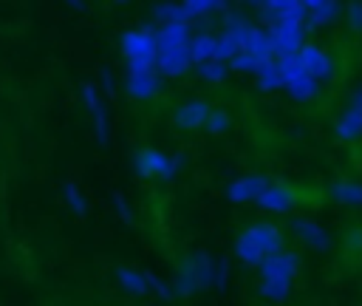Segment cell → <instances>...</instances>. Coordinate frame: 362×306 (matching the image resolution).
Wrapping results in <instances>:
<instances>
[{"mask_svg": "<svg viewBox=\"0 0 362 306\" xmlns=\"http://www.w3.org/2000/svg\"><path fill=\"white\" fill-rule=\"evenodd\" d=\"M173 295L175 298H189L198 289L215 286V261L206 252H192L175 272L173 278Z\"/></svg>", "mask_w": 362, "mask_h": 306, "instance_id": "obj_1", "label": "cell"}, {"mask_svg": "<svg viewBox=\"0 0 362 306\" xmlns=\"http://www.w3.org/2000/svg\"><path fill=\"white\" fill-rule=\"evenodd\" d=\"M122 54L127 60V71L156 68V28H133L122 34Z\"/></svg>", "mask_w": 362, "mask_h": 306, "instance_id": "obj_2", "label": "cell"}, {"mask_svg": "<svg viewBox=\"0 0 362 306\" xmlns=\"http://www.w3.org/2000/svg\"><path fill=\"white\" fill-rule=\"evenodd\" d=\"M181 164H184L181 153L170 156V153L156 150V147H141L133 153V170L141 178H173Z\"/></svg>", "mask_w": 362, "mask_h": 306, "instance_id": "obj_3", "label": "cell"}, {"mask_svg": "<svg viewBox=\"0 0 362 306\" xmlns=\"http://www.w3.org/2000/svg\"><path fill=\"white\" fill-rule=\"evenodd\" d=\"M82 102H85V110L93 122V133L99 139V144H107L110 133H107V110H105V102L99 99V91L93 82H82Z\"/></svg>", "mask_w": 362, "mask_h": 306, "instance_id": "obj_4", "label": "cell"}, {"mask_svg": "<svg viewBox=\"0 0 362 306\" xmlns=\"http://www.w3.org/2000/svg\"><path fill=\"white\" fill-rule=\"evenodd\" d=\"M192 68V54L189 45H175V48H158L156 51V71L164 76H181Z\"/></svg>", "mask_w": 362, "mask_h": 306, "instance_id": "obj_5", "label": "cell"}, {"mask_svg": "<svg viewBox=\"0 0 362 306\" xmlns=\"http://www.w3.org/2000/svg\"><path fill=\"white\" fill-rule=\"evenodd\" d=\"M161 91V76L156 68L147 71H127V94L133 99H150Z\"/></svg>", "mask_w": 362, "mask_h": 306, "instance_id": "obj_6", "label": "cell"}, {"mask_svg": "<svg viewBox=\"0 0 362 306\" xmlns=\"http://www.w3.org/2000/svg\"><path fill=\"white\" fill-rule=\"evenodd\" d=\"M206 116H209V105L201 102V99H192V102H184V105L175 108V125L187 128V130L201 128L206 122Z\"/></svg>", "mask_w": 362, "mask_h": 306, "instance_id": "obj_7", "label": "cell"}, {"mask_svg": "<svg viewBox=\"0 0 362 306\" xmlns=\"http://www.w3.org/2000/svg\"><path fill=\"white\" fill-rule=\"evenodd\" d=\"M297 40H300V26L294 20H280L269 34V45L277 51H291Z\"/></svg>", "mask_w": 362, "mask_h": 306, "instance_id": "obj_8", "label": "cell"}, {"mask_svg": "<svg viewBox=\"0 0 362 306\" xmlns=\"http://www.w3.org/2000/svg\"><path fill=\"white\" fill-rule=\"evenodd\" d=\"M263 190H266L263 178H257V176H243V178H238V181L229 184L226 196H229L232 201H246V198H257Z\"/></svg>", "mask_w": 362, "mask_h": 306, "instance_id": "obj_9", "label": "cell"}, {"mask_svg": "<svg viewBox=\"0 0 362 306\" xmlns=\"http://www.w3.org/2000/svg\"><path fill=\"white\" fill-rule=\"evenodd\" d=\"M153 17L161 20V23H189L192 20V14L184 3H156Z\"/></svg>", "mask_w": 362, "mask_h": 306, "instance_id": "obj_10", "label": "cell"}, {"mask_svg": "<svg viewBox=\"0 0 362 306\" xmlns=\"http://www.w3.org/2000/svg\"><path fill=\"white\" fill-rule=\"evenodd\" d=\"M116 280H119V286H122L127 295H147L144 272H136V269H130V266H119V269H116Z\"/></svg>", "mask_w": 362, "mask_h": 306, "instance_id": "obj_11", "label": "cell"}, {"mask_svg": "<svg viewBox=\"0 0 362 306\" xmlns=\"http://www.w3.org/2000/svg\"><path fill=\"white\" fill-rule=\"evenodd\" d=\"M189 54H192V62H204V60H215V37L212 34H198L189 40Z\"/></svg>", "mask_w": 362, "mask_h": 306, "instance_id": "obj_12", "label": "cell"}, {"mask_svg": "<svg viewBox=\"0 0 362 306\" xmlns=\"http://www.w3.org/2000/svg\"><path fill=\"white\" fill-rule=\"evenodd\" d=\"M62 198H65V207L74 212V215H85L88 212V201H85V196H82V190L74 184V181H65L62 184Z\"/></svg>", "mask_w": 362, "mask_h": 306, "instance_id": "obj_13", "label": "cell"}, {"mask_svg": "<svg viewBox=\"0 0 362 306\" xmlns=\"http://www.w3.org/2000/svg\"><path fill=\"white\" fill-rule=\"evenodd\" d=\"M195 68H198V74H201L204 79H209V82H218V79L226 76V62H223V60H204V62H198Z\"/></svg>", "mask_w": 362, "mask_h": 306, "instance_id": "obj_14", "label": "cell"}, {"mask_svg": "<svg viewBox=\"0 0 362 306\" xmlns=\"http://www.w3.org/2000/svg\"><path fill=\"white\" fill-rule=\"evenodd\" d=\"M144 280H147V292H153V295H158L161 300H173L175 295H173V286L167 283V280H161L158 275H153L150 269L144 272Z\"/></svg>", "mask_w": 362, "mask_h": 306, "instance_id": "obj_15", "label": "cell"}, {"mask_svg": "<svg viewBox=\"0 0 362 306\" xmlns=\"http://www.w3.org/2000/svg\"><path fill=\"white\" fill-rule=\"evenodd\" d=\"M110 207H113V212L124 221V224H133V210H130V201L116 190L113 196H110Z\"/></svg>", "mask_w": 362, "mask_h": 306, "instance_id": "obj_16", "label": "cell"}, {"mask_svg": "<svg viewBox=\"0 0 362 306\" xmlns=\"http://www.w3.org/2000/svg\"><path fill=\"white\" fill-rule=\"evenodd\" d=\"M184 6L189 8V14H192V17H198V14H206V11L221 8V6H223V0H184Z\"/></svg>", "mask_w": 362, "mask_h": 306, "instance_id": "obj_17", "label": "cell"}, {"mask_svg": "<svg viewBox=\"0 0 362 306\" xmlns=\"http://www.w3.org/2000/svg\"><path fill=\"white\" fill-rule=\"evenodd\" d=\"M206 130L209 133H223L226 128H229V116L223 113V110H209V116H206Z\"/></svg>", "mask_w": 362, "mask_h": 306, "instance_id": "obj_18", "label": "cell"}, {"mask_svg": "<svg viewBox=\"0 0 362 306\" xmlns=\"http://www.w3.org/2000/svg\"><path fill=\"white\" fill-rule=\"evenodd\" d=\"M294 6H300V0H266V8L269 11H274L277 17L280 14H286L288 8H294Z\"/></svg>", "mask_w": 362, "mask_h": 306, "instance_id": "obj_19", "label": "cell"}, {"mask_svg": "<svg viewBox=\"0 0 362 306\" xmlns=\"http://www.w3.org/2000/svg\"><path fill=\"white\" fill-rule=\"evenodd\" d=\"M226 275H229L226 261H215V289H223L226 286Z\"/></svg>", "mask_w": 362, "mask_h": 306, "instance_id": "obj_20", "label": "cell"}, {"mask_svg": "<svg viewBox=\"0 0 362 306\" xmlns=\"http://www.w3.org/2000/svg\"><path fill=\"white\" fill-rule=\"evenodd\" d=\"M99 82H102V91H105L107 96H113V76H110V71H107V68H102V71H99Z\"/></svg>", "mask_w": 362, "mask_h": 306, "instance_id": "obj_21", "label": "cell"}, {"mask_svg": "<svg viewBox=\"0 0 362 306\" xmlns=\"http://www.w3.org/2000/svg\"><path fill=\"white\" fill-rule=\"evenodd\" d=\"M62 3H68V6H71V8H76V11H79V8H85V0H62Z\"/></svg>", "mask_w": 362, "mask_h": 306, "instance_id": "obj_22", "label": "cell"}, {"mask_svg": "<svg viewBox=\"0 0 362 306\" xmlns=\"http://www.w3.org/2000/svg\"><path fill=\"white\" fill-rule=\"evenodd\" d=\"M113 3H127V0H113Z\"/></svg>", "mask_w": 362, "mask_h": 306, "instance_id": "obj_23", "label": "cell"}, {"mask_svg": "<svg viewBox=\"0 0 362 306\" xmlns=\"http://www.w3.org/2000/svg\"><path fill=\"white\" fill-rule=\"evenodd\" d=\"M252 3H257V0H252Z\"/></svg>", "mask_w": 362, "mask_h": 306, "instance_id": "obj_24", "label": "cell"}]
</instances>
